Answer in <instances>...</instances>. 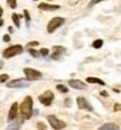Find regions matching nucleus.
<instances>
[{"label":"nucleus","mask_w":121,"mask_h":130,"mask_svg":"<svg viewBox=\"0 0 121 130\" xmlns=\"http://www.w3.org/2000/svg\"><path fill=\"white\" fill-rule=\"evenodd\" d=\"M56 89H57L59 92H63V94H67L68 92V87H67V86H64V85H57Z\"/></svg>","instance_id":"nucleus-17"},{"label":"nucleus","mask_w":121,"mask_h":130,"mask_svg":"<svg viewBox=\"0 0 121 130\" xmlns=\"http://www.w3.org/2000/svg\"><path fill=\"white\" fill-rule=\"evenodd\" d=\"M8 2V5L12 8V9H14L16 7H17V3H16V0H7Z\"/></svg>","instance_id":"nucleus-22"},{"label":"nucleus","mask_w":121,"mask_h":130,"mask_svg":"<svg viewBox=\"0 0 121 130\" xmlns=\"http://www.w3.org/2000/svg\"><path fill=\"white\" fill-rule=\"evenodd\" d=\"M22 121H24V118H21L18 121H14L13 124H10L7 127V130H21V124H22Z\"/></svg>","instance_id":"nucleus-14"},{"label":"nucleus","mask_w":121,"mask_h":130,"mask_svg":"<svg viewBox=\"0 0 121 130\" xmlns=\"http://www.w3.org/2000/svg\"><path fill=\"white\" fill-rule=\"evenodd\" d=\"M39 102L42 103V104H44V105H51L52 104V102H53V94H52V91H46L44 94H42L40 96H39Z\"/></svg>","instance_id":"nucleus-8"},{"label":"nucleus","mask_w":121,"mask_h":130,"mask_svg":"<svg viewBox=\"0 0 121 130\" xmlns=\"http://www.w3.org/2000/svg\"><path fill=\"white\" fill-rule=\"evenodd\" d=\"M48 53H50V51H48L47 48H42V50L39 51V55H40V56H43V57L48 56Z\"/></svg>","instance_id":"nucleus-19"},{"label":"nucleus","mask_w":121,"mask_h":130,"mask_svg":"<svg viewBox=\"0 0 121 130\" xmlns=\"http://www.w3.org/2000/svg\"><path fill=\"white\" fill-rule=\"evenodd\" d=\"M7 86L9 89H21V87H27L30 86V81L29 79H13L9 81L7 83Z\"/></svg>","instance_id":"nucleus-5"},{"label":"nucleus","mask_w":121,"mask_h":130,"mask_svg":"<svg viewBox=\"0 0 121 130\" xmlns=\"http://www.w3.org/2000/svg\"><path fill=\"white\" fill-rule=\"evenodd\" d=\"M29 52H30V55H31L33 57H39V56H40L39 52L35 51V50H33V48H29Z\"/></svg>","instance_id":"nucleus-20"},{"label":"nucleus","mask_w":121,"mask_h":130,"mask_svg":"<svg viewBox=\"0 0 121 130\" xmlns=\"http://www.w3.org/2000/svg\"><path fill=\"white\" fill-rule=\"evenodd\" d=\"M3 67H4V64H3V61H0V69H2Z\"/></svg>","instance_id":"nucleus-32"},{"label":"nucleus","mask_w":121,"mask_h":130,"mask_svg":"<svg viewBox=\"0 0 121 130\" xmlns=\"http://www.w3.org/2000/svg\"><path fill=\"white\" fill-rule=\"evenodd\" d=\"M3 40H4V42H9V40H10V37H9V35H4V37H3Z\"/></svg>","instance_id":"nucleus-30"},{"label":"nucleus","mask_w":121,"mask_h":130,"mask_svg":"<svg viewBox=\"0 0 121 130\" xmlns=\"http://www.w3.org/2000/svg\"><path fill=\"white\" fill-rule=\"evenodd\" d=\"M20 107V111H21V115H22V118L24 120H29V118L33 116V99L31 96H26L24 102L21 103Z\"/></svg>","instance_id":"nucleus-1"},{"label":"nucleus","mask_w":121,"mask_h":130,"mask_svg":"<svg viewBox=\"0 0 121 130\" xmlns=\"http://www.w3.org/2000/svg\"><path fill=\"white\" fill-rule=\"evenodd\" d=\"M2 16H3V8L0 7V26H3V24H4V21H3Z\"/></svg>","instance_id":"nucleus-26"},{"label":"nucleus","mask_w":121,"mask_h":130,"mask_svg":"<svg viewBox=\"0 0 121 130\" xmlns=\"http://www.w3.org/2000/svg\"><path fill=\"white\" fill-rule=\"evenodd\" d=\"M77 104H78V108L80 109H85V111H89V112H93L94 111V108H93V105L87 102L85 98H82V96H78L77 98Z\"/></svg>","instance_id":"nucleus-7"},{"label":"nucleus","mask_w":121,"mask_h":130,"mask_svg":"<svg viewBox=\"0 0 121 130\" xmlns=\"http://www.w3.org/2000/svg\"><path fill=\"white\" fill-rule=\"evenodd\" d=\"M47 120H48L51 127H53L55 130H63V129H65V126H67L64 121L59 120V118H57V117H55L53 115H50V116L47 117Z\"/></svg>","instance_id":"nucleus-4"},{"label":"nucleus","mask_w":121,"mask_h":130,"mask_svg":"<svg viewBox=\"0 0 121 130\" xmlns=\"http://www.w3.org/2000/svg\"><path fill=\"white\" fill-rule=\"evenodd\" d=\"M113 109H115L116 112H117V111H121V104H120V103H116V104H115V108H113Z\"/></svg>","instance_id":"nucleus-27"},{"label":"nucleus","mask_w":121,"mask_h":130,"mask_svg":"<svg viewBox=\"0 0 121 130\" xmlns=\"http://www.w3.org/2000/svg\"><path fill=\"white\" fill-rule=\"evenodd\" d=\"M17 112H18V104L17 103H13L12 107H10V109H9V113H8V121L9 122H12L13 120H16Z\"/></svg>","instance_id":"nucleus-10"},{"label":"nucleus","mask_w":121,"mask_h":130,"mask_svg":"<svg viewBox=\"0 0 121 130\" xmlns=\"http://www.w3.org/2000/svg\"><path fill=\"white\" fill-rule=\"evenodd\" d=\"M24 16H25V20H26V22H27V25H29V22H30V14H29V12L25 9L24 10Z\"/></svg>","instance_id":"nucleus-23"},{"label":"nucleus","mask_w":121,"mask_h":130,"mask_svg":"<svg viewBox=\"0 0 121 130\" xmlns=\"http://www.w3.org/2000/svg\"><path fill=\"white\" fill-rule=\"evenodd\" d=\"M100 2H104V0H91V3H90V5H95V4H98V3H100Z\"/></svg>","instance_id":"nucleus-28"},{"label":"nucleus","mask_w":121,"mask_h":130,"mask_svg":"<svg viewBox=\"0 0 121 130\" xmlns=\"http://www.w3.org/2000/svg\"><path fill=\"white\" fill-rule=\"evenodd\" d=\"M100 95H103V96H108V92H107V91H102Z\"/></svg>","instance_id":"nucleus-31"},{"label":"nucleus","mask_w":121,"mask_h":130,"mask_svg":"<svg viewBox=\"0 0 121 130\" xmlns=\"http://www.w3.org/2000/svg\"><path fill=\"white\" fill-rule=\"evenodd\" d=\"M24 73H25L26 78L29 81H35V79H40L42 78V73L35 70V69H31V68H25Z\"/></svg>","instance_id":"nucleus-6"},{"label":"nucleus","mask_w":121,"mask_h":130,"mask_svg":"<svg viewBox=\"0 0 121 130\" xmlns=\"http://www.w3.org/2000/svg\"><path fill=\"white\" fill-rule=\"evenodd\" d=\"M35 2H37V0H35Z\"/></svg>","instance_id":"nucleus-34"},{"label":"nucleus","mask_w":121,"mask_h":130,"mask_svg":"<svg viewBox=\"0 0 121 130\" xmlns=\"http://www.w3.org/2000/svg\"><path fill=\"white\" fill-rule=\"evenodd\" d=\"M86 82H89V83H98V85H102V86H104V85H105V82H104V81L99 79V78H95V77H89V78L86 79Z\"/></svg>","instance_id":"nucleus-15"},{"label":"nucleus","mask_w":121,"mask_h":130,"mask_svg":"<svg viewBox=\"0 0 121 130\" xmlns=\"http://www.w3.org/2000/svg\"><path fill=\"white\" fill-rule=\"evenodd\" d=\"M98 130H121L116 124H111V122H108V124H104L102 125L100 127H99Z\"/></svg>","instance_id":"nucleus-13"},{"label":"nucleus","mask_w":121,"mask_h":130,"mask_svg":"<svg viewBox=\"0 0 121 130\" xmlns=\"http://www.w3.org/2000/svg\"><path fill=\"white\" fill-rule=\"evenodd\" d=\"M39 43L38 42H29L27 43V48H31V47H35V46H38Z\"/></svg>","instance_id":"nucleus-25"},{"label":"nucleus","mask_w":121,"mask_h":130,"mask_svg":"<svg viewBox=\"0 0 121 130\" xmlns=\"http://www.w3.org/2000/svg\"><path fill=\"white\" fill-rule=\"evenodd\" d=\"M12 20H13V22H14L16 27H20V26H21V24H20V17H18L16 13H13V14H12Z\"/></svg>","instance_id":"nucleus-18"},{"label":"nucleus","mask_w":121,"mask_h":130,"mask_svg":"<svg viewBox=\"0 0 121 130\" xmlns=\"http://www.w3.org/2000/svg\"><path fill=\"white\" fill-rule=\"evenodd\" d=\"M59 8H60L59 5H52V4H47V3L39 4V9H42V10H57Z\"/></svg>","instance_id":"nucleus-12"},{"label":"nucleus","mask_w":121,"mask_h":130,"mask_svg":"<svg viewBox=\"0 0 121 130\" xmlns=\"http://www.w3.org/2000/svg\"><path fill=\"white\" fill-rule=\"evenodd\" d=\"M93 47L94 48H102L103 47V40L102 39H96V40H94V43H93Z\"/></svg>","instance_id":"nucleus-16"},{"label":"nucleus","mask_w":121,"mask_h":130,"mask_svg":"<svg viewBox=\"0 0 121 130\" xmlns=\"http://www.w3.org/2000/svg\"><path fill=\"white\" fill-rule=\"evenodd\" d=\"M48 2H51V0H48Z\"/></svg>","instance_id":"nucleus-33"},{"label":"nucleus","mask_w":121,"mask_h":130,"mask_svg":"<svg viewBox=\"0 0 121 130\" xmlns=\"http://www.w3.org/2000/svg\"><path fill=\"white\" fill-rule=\"evenodd\" d=\"M8 78H9V75H8V74H0V83L7 82Z\"/></svg>","instance_id":"nucleus-21"},{"label":"nucleus","mask_w":121,"mask_h":130,"mask_svg":"<svg viewBox=\"0 0 121 130\" xmlns=\"http://www.w3.org/2000/svg\"><path fill=\"white\" fill-rule=\"evenodd\" d=\"M37 126H38V129H39V130H47V126H46L44 124H43V122H38V124H37Z\"/></svg>","instance_id":"nucleus-24"},{"label":"nucleus","mask_w":121,"mask_h":130,"mask_svg":"<svg viewBox=\"0 0 121 130\" xmlns=\"http://www.w3.org/2000/svg\"><path fill=\"white\" fill-rule=\"evenodd\" d=\"M52 50H53V53H52L51 57H52L53 60H60V59H61V53L65 52V48H64V47H60V46H55Z\"/></svg>","instance_id":"nucleus-11"},{"label":"nucleus","mask_w":121,"mask_h":130,"mask_svg":"<svg viewBox=\"0 0 121 130\" xmlns=\"http://www.w3.org/2000/svg\"><path fill=\"white\" fill-rule=\"evenodd\" d=\"M70 104H72V100H70V99H65V105L69 107Z\"/></svg>","instance_id":"nucleus-29"},{"label":"nucleus","mask_w":121,"mask_h":130,"mask_svg":"<svg viewBox=\"0 0 121 130\" xmlns=\"http://www.w3.org/2000/svg\"><path fill=\"white\" fill-rule=\"evenodd\" d=\"M64 22H65V20L63 17H55V18H52L50 22H48V25H47V31L51 34V32H53L57 27L63 26Z\"/></svg>","instance_id":"nucleus-3"},{"label":"nucleus","mask_w":121,"mask_h":130,"mask_svg":"<svg viewBox=\"0 0 121 130\" xmlns=\"http://www.w3.org/2000/svg\"><path fill=\"white\" fill-rule=\"evenodd\" d=\"M69 86L70 87H73V89H77V90H86V83L85 82H82V81H78V79H70L69 82Z\"/></svg>","instance_id":"nucleus-9"},{"label":"nucleus","mask_w":121,"mask_h":130,"mask_svg":"<svg viewBox=\"0 0 121 130\" xmlns=\"http://www.w3.org/2000/svg\"><path fill=\"white\" fill-rule=\"evenodd\" d=\"M24 51V47L20 46V44H16V46H10L8 47L7 50H4L3 52V57L4 59H10L13 56H17V55H21Z\"/></svg>","instance_id":"nucleus-2"}]
</instances>
